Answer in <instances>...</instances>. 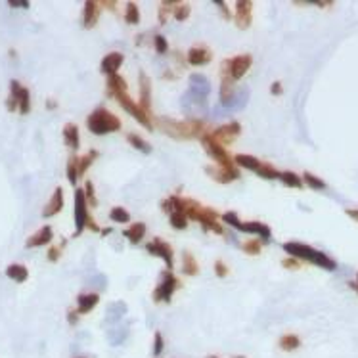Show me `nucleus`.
I'll return each instance as SVG.
<instances>
[{"mask_svg": "<svg viewBox=\"0 0 358 358\" xmlns=\"http://www.w3.org/2000/svg\"><path fill=\"white\" fill-rule=\"evenodd\" d=\"M284 249H285V253H289V255L295 257V259L307 261V263H310V264H316V266H320L324 270H335L337 268V263L333 259H329L326 253H322L318 249L310 247L307 243L287 241V243H284Z\"/></svg>", "mask_w": 358, "mask_h": 358, "instance_id": "obj_1", "label": "nucleus"}, {"mask_svg": "<svg viewBox=\"0 0 358 358\" xmlns=\"http://www.w3.org/2000/svg\"><path fill=\"white\" fill-rule=\"evenodd\" d=\"M88 131L96 134V136H103V134H111V132L121 131V119L113 115L110 110L106 108H96L87 119Z\"/></svg>", "mask_w": 358, "mask_h": 358, "instance_id": "obj_2", "label": "nucleus"}, {"mask_svg": "<svg viewBox=\"0 0 358 358\" xmlns=\"http://www.w3.org/2000/svg\"><path fill=\"white\" fill-rule=\"evenodd\" d=\"M113 96H115V100L119 102V106H121V108H123L129 115H132V117L136 119L138 123H142L146 129H150V131L154 129V124H152V117H150L146 111L140 108V103L134 102V100H132L127 92H115Z\"/></svg>", "mask_w": 358, "mask_h": 358, "instance_id": "obj_3", "label": "nucleus"}, {"mask_svg": "<svg viewBox=\"0 0 358 358\" xmlns=\"http://www.w3.org/2000/svg\"><path fill=\"white\" fill-rule=\"evenodd\" d=\"M201 144H203V148L207 150V154L211 155L213 159L217 161L220 167L234 169V159H232V157H230V154L224 150V146H220L217 140L211 138V134H209V132H207L205 136H201Z\"/></svg>", "mask_w": 358, "mask_h": 358, "instance_id": "obj_4", "label": "nucleus"}, {"mask_svg": "<svg viewBox=\"0 0 358 358\" xmlns=\"http://www.w3.org/2000/svg\"><path fill=\"white\" fill-rule=\"evenodd\" d=\"M10 88H12V98L8 100V110L15 111V108L19 110V113H29L31 111V96L29 90L25 87H22L17 80H12L10 82Z\"/></svg>", "mask_w": 358, "mask_h": 358, "instance_id": "obj_5", "label": "nucleus"}, {"mask_svg": "<svg viewBox=\"0 0 358 358\" xmlns=\"http://www.w3.org/2000/svg\"><path fill=\"white\" fill-rule=\"evenodd\" d=\"M251 64H253V58L249 56V54H240V56H234L232 59H228L224 61V66L222 69L230 75V79L234 80H240L241 77H245L249 69H251Z\"/></svg>", "mask_w": 358, "mask_h": 358, "instance_id": "obj_6", "label": "nucleus"}, {"mask_svg": "<svg viewBox=\"0 0 358 358\" xmlns=\"http://www.w3.org/2000/svg\"><path fill=\"white\" fill-rule=\"evenodd\" d=\"M90 222V215H88V203L85 190L75 192V234L79 236Z\"/></svg>", "mask_w": 358, "mask_h": 358, "instance_id": "obj_7", "label": "nucleus"}, {"mask_svg": "<svg viewBox=\"0 0 358 358\" xmlns=\"http://www.w3.org/2000/svg\"><path fill=\"white\" fill-rule=\"evenodd\" d=\"M211 90L209 80L205 79L203 75H192L190 77V92H186L184 98H192L194 106H201L207 100V94Z\"/></svg>", "mask_w": 358, "mask_h": 358, "instance_id": "obj_8", "label": "nucleus"}, {"mask_svg": "<svg viewBox=\"0 0 358 358\" xmlns=\"http://www.w3.org/2000/svg\"><path fill=\"white\" fill-rule=\"evenodd\" d=\"M176 287H178V278L171 270H167L163 274V282L155 289L154 301L155 303H169V301L173 299V293L176 291Z\"/></svg>", "mask_w": 358, "mask_h": 358, "instance_id": "obj_9", "label": "nucleus"}, {"mask_svg": "<svg viewBox=\"0 0 358 358\" xmlns=\"http://www.w3.org/2000/svg\"><path fill=\"white\" fill-rule=\"evenodd\" d=\"M211 134L213 140H217L220 146H224V144H232L238 136L241 134V124L232 121V123L228 124H220L219 129H215V131L209 132Z\"/></svg>", "mask_w": 358, "mask_h": 358, "instance_id": "obj_10", "label": "nucleus"}, {"mask_svg": "<svg viewBox=\"0 0 358 358\" xmlns=\"http://www.w3.org/2000/svg\"><path fill=\"white\" fill-rule=\"evenodd\" d=\"M146 249L154 257H161V259L165 261V264H167V270H173V266H175V251H173V247L169 245L167 241L155 238L154 241H150V243H148Z\"/></svg>", "mask_w": 358, "mask_h": 358, "instance_id": "obj_11", "label": "nucleus"}, {"mask_svg": "<svg viewBox=\"0 0 358 358\" xmlns=\"http://www.w3.org/2000/svg\"><path fill=\"white\" fill-rule=\"evenodd\" d=\"M251 15H253V2H249V0H240V2H236L234 22L240 29H249V25H251Z\"/></svg>", "mask_w": 358, "mask_h": 358, "instance_id": "obj_12", "label": "nucleus"}, {"mask_svg": "<svg viewBox=\"0 0 358 358\" xmlns=\"http://www.w3.org/2000/svg\"><path fill=\"white\" fill-rule=\"evenodd\" d=\"M123 61H124V56L121 52H110V54L102 59L100 69H102L103 75L111 77V75H117V71L121 69V66H123Z\"/></svg>", "mask_w": 358, "mask_h": 358, "instance_id": "obj_13", "label": "nucleus"}, {"mask_svg": "<svg viewBox=\"0 0 358 358\" xmlns=\"http://www.w3.org/2000/svg\"><path fill=\"white\" fill-rule=\"evenodd\" d=\"M140 108L150 115V111H152V82L144 71H140Z\"/></svg>", "mask_w": 358, "mask_h": 358, "instance_id": "obj_14", "label": "nucleus"}, {"mask_svg": "<svg viewBox=\"0 0 358 358\" xmlns=\"http://www.w3.org/2000/svg\"><path fill=\"white\" fill-rule=\"evenodd\" d=\"M98 303H100V295L98 293H80L77 297V314L92 312Z\"/></svg>", "mask_w": 358, "mask_h": 358, "instance_id": "obj_15", "label": "nucleus"}, {"mask_svg": "<svg viewBox=\"0 0 358 358\" xmlns=\"http://www.w3.org/2000/svg\"><path fill=\"white\" fill-rule=\"evenodd\" d=\"M188 64L190 66H205V64H209L213 58V54L209 48H205V46H192L190 50H188Z\"/></svg>", "mask_w": 358, "mask_h": 358, "instance_id": "obj_16", "label": "nucleus"}, {"mask_svg": "<svg viewBox=\"0 0 358 358\" xmlns=\"http://www.w3.org/2000/svg\"><path fill=\"white\" fill-rule=\"evenodd\" d=\"M240 232H245V234H255L261 236L263 240H270L272 238V230L263 222H257V220H247V222H241Z\"/></svg>", "mask_w": 358, "mask_h": 358, "instance_id": "obj_17", "label": "nucleus"}, {"mask_svg": "<svg viewBox=\"0 0 358 358\" xmlns=\"http://www.w3.org/2000/svg\"><path fill=\"white\" fill-rule=\"evenodd\" d=\"M207 175H211L217 182L220 184H228L236 180V178H240V173L236 171V169H224V167H207Z\"/></svg>", "mask_w": 358, "mask_h": 358, "instance_id": "obj_18", "label": "nucleus"}, {"mask_svg": "<svg viewBox=\"0 0 358 358\" xmlns=\"http://www.w3.org/2000/svg\"><path fill=\"white\" fill-rule=\"evenodd\" d=\"M98 17H100V4L94 0H88L85 4V12H82V25L87 29H92L98 23Z\"/></svg>", "mask_w": 358, "mask_h": 358, "instance_id": "obj_19", "label": "nucleus"}, {"mask_svg": "<svg viewBox=\"0 0 358 358\" xmlns=\"http://www.w3.org/2000/svg\"><path fill=\"white\" fill-rule=\"evenodd\" d=\"M61 207H64V190H61V188H56V192H54V196L50 198L48 205L44 207L43 217L44 219H50V217H54V215H58V213L61 211Z\"/></svg>", "mask_w": 358, "mask_h": 358, "instance_id": "obj_20", "label": "nucleus"}, {"mask_svg": "<svg viewBox=\"0 0 358 358\" xmlns=\"http://www.w3.org/2000/svg\"><path fill=\"white\" fill-rule=\"evenodd\" d=\"M52 238H54L52 228L44 226L38 230L37 234H33L29 240H27V247H43V245H48V243L52 241Z\"/></svg>", "mask_w": 358, "mask_h": 358, "instance_id": "obj_21", "label": "nucleus"}, {"mask_svg": "<svg viewBox=\"0 0 358 358\" xmlns=\"http://www.w3.org/2000/svg\"><path fill=\"white\" fill-rule=\"evenodd\" d=\"M301 345H303V341H301V337L295 335V333H285V335H282L278 339L280 351H284V352H295Z\"/></svg>", "mask_w": 358, "mask_h": 358, "instance_id": "obj_22", "label": "nucleus"}, {"mask_svg": "<svg viewBox=\"0 0 358 358\" xmlns=\"http://www.w3.org/2000/svg\"><path fill=\"white\" fill-rule=\"evenodd\" d=\"M146 232H148V228L144 222H134L131 228L124 230L123 234H124V238H127L129 241H132V243H140V241L144 240Z\"/></svg>", "mask_w": 358, "mask_h": 358, "instance_id": "obj_23", "label": "nucleus"}, {"mask_svg": "<svg viewBox=\"0 0 358 358\" xmlns=\"http://www.w3.org/2000/svg\"><path fill=\"white\" fill-rule=\"evenodd\" d=\"M234 163H236V165H240V167H243V169H247V171H253V173H257V171H259V167L263 165V161H259L255 155H247V154L236 155Z\"/></svg>", "mask_w": 358, "mask_h": 358, "instance_id": "obj_24", "label": "nucleus"}, {"mask_svg": "<svg viewBox=\"0 0 358 358\" xmlns=\"http://www.w3.org/2000/svg\"><path fill=\"white\" fill-rule=\"evenodd\" d=\"M182 274H186V276H198L199 274L198 261L190 251H184L182 255Z\"/></svg>", "mask_w": 358, "mask_h": 358, "instance_id": "obj_25", "label": "nucleus"}, {"mask_svg": "<svg viewBox=\"0 0 358 358\" xmlns=\"http://www.w3.org/2000/svg\"><path fill=\"white\" fill-rule=\"evenodd\" d=\"M64 138H66V144L71 150H79V129H77V124L69 123L66 124V129H64Z\"/></svg>", "mask_w": 358, "mask_h": 358, "instance_id": "obj_26", "label": "nucleus"}, {"mask_svg": "<svg viewBox=\"0 0 358 358\" xmlns=\"http://www.w3.org/2000/svg\"><path fill=\"white\" fill-rule=\"evenodd\" d=\"M280 180L287 186V188H305V182L297 173L293 171H280Z\"/></svg>", "mask_w": 358, "mask_h": 358, "instance_id": "obj_27", "label": "nucleus"}, {"mask_svg": "<svg viewBox=\"0 0 358 358\" xmlns=\"http://www.w3.org/2000/svg\"><path fill=\"white\" fill-rule=\"evenodd\" d=\"M6 276L8 278H12L14 282H25L27 280V276H29V270L23 266V264H10L6 268Z\"/></svg>", "mask_w": 358, "mask_h": 358, "instance_id": "obj_28", "label": "nucleus"}, {"mask_svg": "<svg viewBox=\"0 0 358 358\" xmlns=\"http://www.w3.org/2000/svg\"><path fill=\"white\" fill-rule=\"evenodd\" d=\"M108 90L111 94H115V92H127L129 87L121 75H111V77H108Z\"/></svg>", "mask_w": 358, "mask_h": 358, "instance_id": "obj_29", "label": "nucleus"}, {"mask_svg": "<svg viewBox=\"0 0 358 358\" xmlns=\"http://www.w3.org/2000/svg\"><path fill=\"white\" fill-rule=\"evenodd\" d=\"M127 140H129V144H131L132 148H136L138 152H142V154H152V146L148 144L146 140H142L138 136V134H132V132H129L127 134Z\"/></svg>", "mask_w": 358, "mask_h": 358, "instance_id": "obj_30", "label": "nucleus"}, {"mask_svg": "<svg viewBox=\"0 0 358 358\" xmlns=\"http://www.w3.org/2000/svg\"><path fill=\"white\" fill-rule=\"evenodd\" d=\"M124 22L129 23V25L140 23V8L134 2H129L127 8H124Z\"/></svg>", "mask_w": 358, "mask_h": 358, "instance_id": "obj_31", "label": "nucleus"}, {"mask_svg": "<svg viewBox=\"0 0 358 358\" xmlns=\"http://www.w3.org/2000/svg\"><path fill=\"white\" fill-rule=\"evenodd\" d=\"M110 219L117 224H127V222H131V213L123 207H113L110 211Z\"/></svg>", "mask_w": 358, "mask_h": 358, "instance_id": "obj_32", "label": "nucleus"}, {"mask_svg": "<svg viewBox=\"0 0 358 358\" xmlns=\"http://www.w3.org/2000/svg\"><path fill=\"white\" fill-rule=\"evenodd\" d=\"M257 175L266 178V180H280V171L278 169H274L272 165H268V163H263V165L259 167V171H257Z\"/></svg>", "mask_w": 358, "mask_h": 358, "instance_id": "obj_33", "label": "nucleus"}, {"mask_svg": "<svg viewBox=\"0 0 358 358\" xmlns=\"http://www.w3.org/2000/svg\"><path fill=\"white\" fill-rule=\"evenodd\" d=\"M169 222H171V226L176 228V230H186L190 220H188V217H186L184 213L176 211V213H173V215L169 217Z\"/></svg>", "mask_w": 358, "mask_h": 358, "instance_id": "obj_34", "label": "nucleus"}, {"mask_svg": "<svg viewBox=\"0 0 358 358\" xmlns=\"http://www.w3.org/2000/svg\"><path fill=\"white\" fill-rule=\"evenodd\" d=\"M303 182L307 184V186H310L312 190H326V188H328L326 182H324L322 178H318V176H314L312 173H305V175H303Z\"/></svg>", "mask_w": 358, "mask_h": 358, "instance_id": "obj_35", "label": "nucleus"}, {"mask_svg": "<svg viewBox=\"0 0 358 358\" xmlns=\"http://www.w3.org/2000/svg\"><path fill=\"white\" fill-rule=\"evenodd\" d=\"M67 178L71 184H77V178H79V157L77 155H73L67 163Z\"/></svg>", "mask_w": 358, "mask_h": 358, "instance_id": "obj_36", "label": "nucleus"}, {"mask_svg": "<svg viewBox=\"0 0 358 358\" xmlns=\"http://www.w3.org/2000/svg\"><path fill=\"white\" fill-rule=\"evenodd\" d=\"M241 251L247 253V255H261V251H263V241H259V240L245 241V243L241 245Z\"/></svg>", "mask_w": 358, "mask_h": 358, "instance_id": "obj_37", "label": "nucleus"}, {"mask_svg": "<svg viewBox=\"0 0 358 358\" xmlns=\"http://www.w3.org/2000/svg\"><path fill=\"white\" fill-rule=\"evenodd\" d=\"M190 4H178V6L175 8V19H178V22H184V19H188V15H190Z\"/></svg>", "mask_w": 358, "mask_h": 358, "instance_id": "obj_38", "label": "nucleus"}, {"mask_svg": "<svg viewBox=\"0 0 358 358\" xmlns=\"http://www.w3.org/2000/svg\"><path fill=\"white\" fill-rule=\"evenodd\" d=\"M96 159V152L92 150L90 154L87 155V157H82V159H79V175H85L87 173V169L92 165V161Z\"/></svg>", "mask_w": 358, "mask_h": 358, "instance_id": "obj_39", "label": "nucleus"}, {"mask_svg": "<svg viewBox=\"0 0 358 358\" xmlns=\"http://www.w3.org/2000/svg\"><path fill=\"white\" fill-rule=\"evenodd\" d=\"M222 220H224L226 224H230L232 228H236V230H240V228H241L240 217H238L236 213H232V211H230V213H224V215H222Z\"/></svg>", "mask_w": 358, "mask_h": 358, "instance_id": "obj_40", "label": "nucleus"}, {"mask_svg": "<svg viewBox=\"0 0 358 358\" xmlns=\"http://www.w3.org/2000/svg\"><path fill=\"white\" fill-rule=\"evenodd\" d=\"M154 44H155V50H157V54H167V52H169V43H167V38L163 37V35H155Z\"/></svg>", "mask_w": 358, "mask_h": 358, "instance_id": "obj_41", "label": "nucleus"}, {"mask_svg": "<svg viewBox=\"0 0 358 358\" xmlns=\"http://www.w3.org/2000/svg\"><path fill=\"white\" fill-rule=\"evenodd\" d=\"M165 349V341H163V335H161V331H155L154 335V356H159L161 352Z\"/></svg>", "mask_w": 358, "mask_h": 358, "instance_id": "obj_42", "label": "nucleus"}, {"mask_svg": "<svg viewBox=\"0 0 358 358\" xmlns=\"http://www.w3.org/2000/svg\"><path fill=\"white\" fill-rule=\"evenodd\" d=\"M87 186V190H85V194H87V201L90 205H96L98 201H96V196H94V188H92V182H87L85 184Z\"/></svg>", "mask_w": 358, "mask_h": 358, "instance_id": "obj_43", "label": "nucleus"}, {"mask_svg": "<svg viewBox=\"0 0 358 358\" xmlns=\"http://www.w3.org/2000/svg\"><path fill=\"white\" fill-rule=\"evenodd\" d=\"M215 272H217V276H219V278H224V276L228 274L226 264L222 263V261H217V263H215Z\"/></svg>", "mask_w": 358, "mask_h": 358, "instance_id": "obj_44", "label": "nucleus"}, {"mask_svg": "<svg viewBox=\"0 0 358 358\" xmlns=\"http://www.w3.org/2000/svg\"><path fill=\"white\" fill-rule=\"evenodd\" d=\"M285 266V268H291V270H297L301 264H299V259H295V257H291V259H285L284 263H282Z\"/></svg>", "mask_w": 358, "mask_h": 358, "instance_id": "obj_45", "label": "nucleus"}, {"mask_svg": "<svg viewBox=\"0 0 358 358\" xmlns=\"http://www.w3.org/2000/svg\"><path fill=\"white\" fill-rule=\"evenodd\" d=\"M215 4H217L220 10H222V14L226 15V19H230V17H232V14H230V10H228V6L224 4V2H220V0H215Z\"/></svg>", "mask_w": 358, "mask_h": 358, "instance_id": "obj_46", "label": "nucleus"}, {"mask_svg": "<svg viewBox=\"0 0 358 358\" xmlns=\"http://www.w3.org/2000/svg\"><path fill=\"white\" fill-rule=\"evenodd\" d=\"M10 6L12 8H29V2H23V0H10Z\"/></svg>", "mask_w": 358, "mask_h": 358, "instance_id": "obj_47", "label": "nucleus"}, {"mask_svg": "<svg viewBox=\"0 0 358 358\" xmlns=\"http://www.w3.org/2000/svg\"><path fill=\"white\" fill-rule=\"evenodd\" d=\"M270 92H272L274 96H280V94H282V82H274V85L270 87Z\"/></svg>", "mask_w": 358, "mask_h": 358, "instance_id": "obj_48", "label": "nucleus"}, {"mask_svg": "<svg viewBox=\"0 0 358 358\" xmlns=\"http://www.w3.org/2000/svg\"><path fill=\"white\" fill-rule=\"evenodd\" d=\"M58 257H59V251H58V249H50V251H48V259H50V261H56Z\"/></svg>", "mask_w": 358, "mask_h": 358, "instance_id": "obj_49", "label": "nucleus"}, {"mask_svg": "<svg viewBox=\"0 0 358 358\" xmlns=\"http://www.w3.org/2000/svg\"><path fill=\"white\" fill-rule=\"evenodd\" d=\"M347 215H349L352 220H356L358 222V209H347Z\"/></svg>", "mask_w": 358, "mask_h": 358, "instance_id": "obj_50", "label": "nucleus"}, {"mask_svg": "<svg viewBox=\"0 0 358 358\" xmlns=\"http://www.w3.org/2000/svg\"><path fill=\"white\" fill-rule=\"evenodd\" d=\"M352 285V287H354V289H356V291H358V274H356V282H354V284H351Z\"/></svg>", "mask_w": 358, "mask_h": 358, "instance_id": "obj_51", "label": "nucleus"}, {"mask_svg": "<svg viewBox=\"0 0 358 358\" xmlns=\"http://www.w3.org/2000/svg\"><path fill=\"white\" fill-rule=\"evenodd\" d=\"M234 358H245V356H234Z\"/></svg>", "mask_w": 358, "mask_h": 358, "instance_id": "obj_52", "label": "nucleus"}, {"mask_svg": "<svg viewBox=\"0 0 358 358\" xmlns=\"http://www.w3.org/2000/svg\"><path fill=\"white\" fill-rule=\"evenodd\" d=\"M209 358H219V356H209Z\"/></svg>", "mask_w": 358, "mask_h": 358, "instance_id": "obj_53", "label": "nucleus"}, {"mask_svg": "<svg viewBox=\"0 0 358 358\" xmlns=\"http://www.w3.org/2000/svg\"><path fill=\"white\" fill-rule=\"evenodd\" d=\"M77 358H85V356H77Z\"/></svg>", "mask_w": 358, "mask_h": 358, "instance_id": "obj_54", "label": "nucleus"}]
</instances>
